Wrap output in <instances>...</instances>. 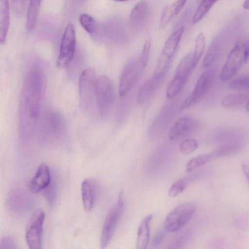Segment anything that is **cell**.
<instances>
[{
    "label": "cell",
    "instance_id": "1",
    "mask_svg": "<svg viewBox=\"0 0 249 249\" xmlns=\"http://www.w3.org/2000/svg\"><path fill=\"white\" fill-rule=\"evenodd\" d=\"M43 76L37 67L27 73L21 92L19 109V127L22 135L31 134L39 113L43 89Z\"/></svg>",
    "mask_w": 249,
    "mask_h": 249
},
{
    "label": "cell",
    "instance_id": "2",
    "mask_svg": "<svg viewBox=\"0 0 249 249\" xmlns=\"http://www.w3.org/2000/svg\"><path fill=\"white\" fill-rule=\"evenodd\" d=\"M249 58V43L238 42L230 52L220 73V79L227 81L238 72Z\"/></svg>",
    "mask_w": 249,
    "mask_h": 249
},
{
    "label": "cell",
    "instance_id": "3",
    "mask_svg": "<svg viewBox=\"0 0 249 249\" xmlns=\"http://www.w3.org/2000/svg\"><path fill=\"white\" fill-rule=\"evenodd\" d=\"M195 67L193 53H190L181 60L173 78L167 86L166 94L168 99L174 98L180 92Z\"/></svg>",
    "mask_w": 249,
    "mask_h": 249
},
{
    "label": "cell",
    "instance_id": "4",
    "mask_svg": "<svg viewBox=\"0 0 249 249\" xmlns=\"http://www.w3.org/2000/svg\"><path fill=\"white\" fill-rule=\"evenodd\" d=\"M181 27L173 33L166 41L155 68L153 76L165 77L170 68L183 33Z\"/></svg>",
    "mask_w": 249,
    "mask_h": 249
},
{
    "label": "cell",
    "instance_id": "5",
    "mask_svg": "<svg viewBox=\"0 0 249 249\" xmlns=\"http://www.w3.org/2000/svg\"><path fill=\"white\" fill-rule=\"evenodd\" d=\"M124 209L123 192L118 196L116 204L109 210L106 217L101 235V248H105L110 242Z\"/></svg>",
    "mask_w": 249,
    "mask_h": 249
},
{
    "label": "cell",
    "instance_id": "6",
    "mask_svg": "<svg viewBox=\"0 0 249 249\" xmlns=\"http://www.w3.org/2000/svg\"><path fill=\"white\" fill-rule=\"evenodd\" d=\"M95 96L100 114L103 116L107 114L114 103L115 97L114 84L107 76L102 75L97 79Z\"/></svg>",
    "mask_w": 249,
    "mask_h": 249
},
{
    "label": "cell",
    "instance_id": "7",
    "mask_svg": "<svg viewBox=\"0 0 249 249\" xmlns=\"http://www.w3.org/2000/svg\"><path fill=\"white\" fill-rule=\"evenodd\" d=\"M97 79L92 68L85 70L79 79V94L81 107L85 110L91 109L96 100L95 88Z\"/></svg>",
    "mask_w": 249,
    "mask_h": 249
},
{
    "label": "cell",
    "instance_id": "8",
    "mask_svg": "<svg viewBox=\"0 0 249 249\" xmlns=\"http://www.w3.org/2000/svg\"><path fill=\"white\" fill-rule=\"evenodd\" d=\"M196 207L193 203H186L176 207L166 217L164 228L166 231L176 232L183 228L192 219Z\"/></svg>",
    "mask_w": 249,
    "mask_h": 249
},
{
    "label": "cell",
    "instance_id": "9",
    "mask_svg": "<svg viewBox=\"0 0 249 249\" xmlns=\"http://www.w3.org/2000/svg\"><path fill=\"white\" fill-rule=\"evenodd\" d=\"M75 31L73 25L68 23L65 29L60 44L59 53L56 61L57 68L63 70L71 61L75 49Z\"/></svg>",
    "mask_w": 249,
    "mask_h": 249
},
{
    "label": "cell",
    "instance_id": "10",
    "mask_svg": "<svg viewBox=\"0 0 249 249\" xmlns=\"http://www.w3.org/2000/svg\"><path fill=\"white\" fill-rule=\"evenodd\" d=\"M140 57L131 59L124 66L119 81V95L124 97L137 82L144 70Z\"/></svg>",
    "mask_w": 249,
    "mask_h": 249
},
{
    "label": "cell",
    "instance_id": "11",
    "mask_svg": "<svg viewBox=\"0 0 249 249\" xmlns=\"http://www.w3.org/2000/svg\"><path fill=\"white\" fill-rule=\"evenodd\" d=\"M45 216V213L41 210H38L35 212L29 221L26 230L25 238L30 249L42 248Z\"/></svg>",
    "mask_w": 249,
    "mask_h": 249
},
{
    "label": "cell",
    "instance_id": "12",
    "mask_svg": "<svg viewBox=\"0 0 249 249\" xmlns=\"http://www.w3.org/2000/svg\"><path fill=\"white\" fill-rule=\"evenodd\" d=\"M215 76L213 69L205 71L198 78L192 93L183 103L181 109H185L198 102L209 91Z\"/></svg>",
    "mask_w": 249,
    "mask_h": 249
},
{
    "label": "cell",
    "instance_id": "13",
    "mask_svg": "<svg viewBox=\"0 0 249 249\" xmlns=\"http://www.w3.org/2000/svg\"><path fill=\"white\" fill-rule=\"evenodd\" d=\"M196 121L185 116L178 119L170 128L168 138L171 141L178 140L187 135L196 127Z\"/></svg>",
    "mask_w": 249,
    "mask_h": 249
},
{
    "label": "cell",
    "instance_id": "14",
    "mask_svg": "<svg viewBox=\"0 0 249 249\" xmlns=\"http://www.w3.org/2000/svg\"><path fill=\"white\" fill-rule=\"evenodd\" d=\"M149 14V6L145 0H142L136 4L131 11L129 21L132 27L139 29L146 22Z\"/></svg>",
    "mask_w": 249,
    "mask_h": 249
},
{
    "label": "cell",
    "instance_id": "15",
    "mask_svg": "<svg viewBox=\"0 0 249 249\" xmlns=\"http://www.w3.org/2000/svg\"><path fill=\"white\" fill-rule=\"evenodd\" d=\"M165 77L152 76L141 86L138 92L137 102L142 105L146 102L156 92Z\"/></svg>",
    "mask_w": 249,
    "mask_h": 249
},
{
    "label": "cell",
    "instance_id": "16",
    "mask_svg": "<svg viewBox=\"0 0 249 249\" xmlns=\"http://www.w3.org/2000/svg\"><path fill=\"white\" fill-rule=\"evenodd\" d=\"M51 173L49 167L42 164L38 168L36 175L30 183V189L34 193H38L46 189L51 183Z\"/></svg>",
    "mask_w": 249,
    "mask_h": 249
},
{
    "label": "cell",
    "instance_id": "17",
    "mask_svg": "<svg viewBox=\"0 0 249 249\" xmlns=\"http://www.w3.org/2000/svg\"><path fill=\"white\" fill-rule=\"evenodd\" d=\"M96 189L94 182L90 179H85L81 184V195L84 209L89 211L93 208L96 198Z\"/></svg>",
    "mask_w": 249,
    "mask_h": 249
},
{
    "label": "cell",
    "instance_id": "18",
    "mask_svg": "<svg viewBox=\"0 0 249 249\" xmlns=\"http://www.w3.org/2000/svg\"><path fill=\"white\" fill-rule=\"evenodd\" d=\"M187 0H177L171 5L165 6L160 20V27L165 28L170 21L181 10Z\"/></svg>",
    "mask_w": 249,
    "mask_h": 249
},
{
    "label": "cell",
    "instance_id": "19",
    "mask_svg": "<svg viewBox=\"0 0 249 249\" xmlns=\"http://www.w3.org/2000/svg\"><path fill=\"white\" fill-rule=\"evenodd\" d=\"M153 218L152 214L145 217L139 225L137 238V249H145L149 243L150 223Z\"/></svg>",
    "mask_w": 249,
    "mask_h": 249
},
{
    "label": "cell",
    "instance_id": "20",
    "mask_svg": "<svg viewBox=\"0 0 249 249\" xmlns=\"http://www.w3.org/2000/svg\"><path fill=\"white\" fill-rule=\"evenodd\" d=\"M10 23V9L8 0H0V41H6Z\"/></svg>",
    "mask_w": 249,
    "mask_h": 249
},
{
    "label": "cell",
    "instance_id": "21",
    "mask_svg": "<svg viewBox=\"0 0 249 249\" xmlns=\"http://www.w3.org/2000/svg\"><path fill=\"white\" fill-rule=\"evenodd\" d=\"M222 48V44L218 38H214L211 43L203 58L202 65L207 68L211 66L219 56Z\"/></svg>",
    "mask_w": 249,
    "mask_h": 249
},
{
    "label": "cell",
    "instance_id": "22",
    "mask_svg": "<svg viewBox=\"0 0 249 249\" xmlns=\"http://www.w3.org/2000/svg\"><path fill=\"white\" fill-rule=\"evenodd\" d=\"M41 0H30L27 13L26 28L31 32L35 28Z\"/></svg>",
    "mask_w": 249,
    "mask_h": 249
},
{
    "label": "cell",
    "instance_id": "23",
    "mask_svg": "<svg viewBox=\"0 0 249 249\" xmlns=\"http://www.w3.org/2000/svg\"><path fill=\"white\" fill-rule=\"evenodd\" d=\"M241 148L237 142L225 143L218 147L212 154L213 158L229 156L237 153Z\"/></svg>",
    "mask_w": 249,
    "mask_h": 249
},
{
    "label": "cell",
    "instance_id": "24",
    "mask_svg": "<svg viewBox=\"0 0 249 249\" xmlns=\"http://www.w3.org/2000/svg\"><path fill=\"white\" fill-rule=\"evenodd\" d=\"M218 0H202L192 18V22L196 24L201 20L215 3Z\"/></svg>",
    "mask_w": 249,
    "mask_h": 249
},
{
    "label": "cell",
    "instance_id": "25",
    "mask_svg": "<svg viewBox=\"0 0 249 249\" xmlns=\"http://www.w3.org/2000/svg\"><path fill=\"white\" fill-rule=\"evenodd\" d=\"M213 158L212 153L197 156L189 160L186 165L185 170L188 172L193 171L197 168L206 164Z\"/></svg>",
    "mask_w": 249,
    "mask_h": 249
},
{
    "label": "cell",
    "instance_id": "26",
    "mask_svg": "<svg viewBox=\"0 0 249 249\" xmlns=\"http://www.w3.org/2000/svg\"><path fill=\"white\" fill-rule=\"evenodd\" d=\"M248 99L247 95L242 94H232L225 96L221 100V105L225 107L238 106L244 104Z\"/></svg>",
    "mask_w": 249,
    "mask_h": 249
},
{
    "label": "cell",
    "instance_id": "27",
    "mask_svg": "<svg viewBox=\"0 0 249 249\" xmlns=\"http://www.w3.org/2000/svg\"><path fill=\"white\" fill-rule=\"evenodd\" d=\"M205 46V36L203 33H200L196 38L195 50L193 53V62L196 66L203 54Z\"/></svg>",
    "mask_w": 249,
    "mask_h": 249
},
{
    "label": "cell",
    "instance_id": "28",
    "mask_svg": "<svg viewBox=\"0 0 249 249\" xmlns=\"http://www.w3.org/2000/svg\"><path fill=\"white\" fill-rule=\"evenodd\" d=\"M79 21L81 26L89 34L92 35L96 30V22L94 18L90 15L83 13L80 15Z\"/></svg>",
    "mask_w": 249,
    "mask_h": 249
},
{
    "label": "cell",
    "instance_id": "29",
    "mask_svg": "<svg viewBox=\"0 0 249 249\" xmlns=\"http://www.w3.org/2000/svg\"><path fill=\"white\" fill-rule=\"evenodd\" d=\"M198 146V142L196 140L189 138L183 140L180 143L179 150L182 153L188 155L195 151Z\"/></svg>",
    "mask_w": 249,
    "mask_h": 249
},
{
    "label": "cell",
    "instance_id": "30",
    "mask_svg": "<svg viewBox=\"0 0 249 249\" xmlns=\"http://www.w3.org/2000/svg\"><path fill=\"white\" fill-rule=\"evenodd\" d=\"M187 182L184 179H179L175 182L169 188L168 194L170 197H175L184 191Z\"/></svg>",
    "mask_w": 249,
    "mask_h": 249
},
{
    "label": "cell",
    "instance_id": "31",
    "mask_svg": "<svg viewBox=\"0 0 249 249\" xmlns=\"http://www.w3.org/2000/svg\"><path fill=\"white\" fill-rule=\"evenodd\" d=\"M229 87L234 89L249 88V76H242L237 78L231 82Z\"/></svg>",
    "mask_w": 249,
    "mask_h": 249
},
{
    "label": "cell",
    "instance_id": "32",
    "mask_svg": "<svg viewBox=\"0 0 249 249\" xmlns=\"http://www.w3.org/2000/svg\"><path fill=\"white\" fill-rule=\"evenodd\" d=\"M27 0H11L13 13L18 17L24 15Z\"/></svg>",
    "mask_w": 249,
    "mask_h": 249
},
{
    "label": "cell",
    "instance_id": "33",
    "mask_svg": "<svg viewBox=\"0 0 249 249\" xmlns=\"http://www.w3.org/2000/svg\"><path fill=\"white\" fill-rule=\"evenodd\" d=\"M151 47V39L147 38L144 44L143 50L141 55L139 56L141 64L144 69L146 67L149 56Z\"/></svg>",
    "mask_w": 249,
    "mask_h": 249
},
{
    "label": "cell",
    "instance_id": "34",
    "mask_svg": "<svg viewBox=\"0 0 249 249\" xmlns=\"http://www.w3.org/2000/svg\"><path fill=\"white\" fill-rule=\"evenodd\" d=\"M17 244L15 240L10 236H4L0 239V249H17Z\"/></svg>",
    "mask_w": 249,
    "mask_h": 249
},
{
    "label": "cell",
    "instance_id": "35",
    "mask_svg": "<svg viewBox=\"0 0 249 249\" xmlns=\"http://www.w3.org/2000/svg\"><path fill=\"white\" fill-rule=\"evenodd\" d=\"M165 232L162 230L159 231L156 234L153 240V246H158L161 243L165 236Z\"/></svg>",
    "mask_w": 249,
    "mask_h": 249
},
{
    "label": "cell",
    "instance_id": "36",
    "mask_svg": "<svg viewBox=\"0 0 249 249\" xmlns=\"http://www.w3.org/2000/svg\"><path fill=\"white\" fill-rule=\"evenodd\" d=\"M242 168L245 176L249 182V158L242 162Z\"/></svg>",
    "mask_w": 249,
    "mask_h": 249
},
{
    "label": "cell",
    "instance_id": "37",
    "mask_svg": "<svg viewBox=\"0 0 249 249\" xmlns=\"http://www.w3.org/2000/svg\"><path fill=\"white\" fill-rule=\"evenodd\" d=\"M243 7L247 10H249V0H245L243 3Z\"/></svg>",
    "mask_w": 249,
    "mask_h": 249
},
{
    "label": "cell",
    "instance_id": "38",
    "mask_svg": "<svg viewBox=\"0 0 249 249\" xmlns=\"http://www.w3.org/2000/svg\"><path fill=\"white\" fill-rule=\"evenodd\" d=\"M246 109L247 111L249 113V100H248L246 103Z\"/></svg>",
    "mask_w": 249,
    "mask_h": 249
},
{
    "label": "cell",
    "instance_id": "39",
    "mask_svg": "<svg viewBox=\"0 0 249 249\" xmlns=\"http://www.w3.org/2000/svg\"><path fill=\"white\" fill-rule=\"evenodd\" d=\"M114 0L117 1H127L129 0Z\"/></svg>",
    "mask_w": 249,
    "mask_h": 249
}]
</instances>
